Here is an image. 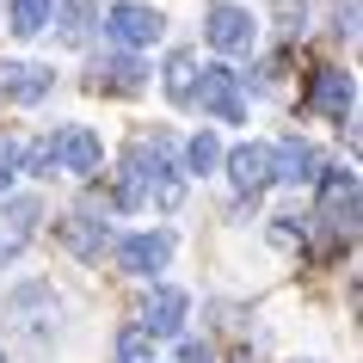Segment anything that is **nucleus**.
I'll use <instances>...</instances> for the list:
<instances>
[{
    "instance_id": "nucleus-11",
    "label": "nucleus",
    "mask_w": 363,
    "mask_h": 363,
    "mask_svg": "<svg viewBox=\"0 0 363 363\" xmlns=\"http://www.w3.org/2000/svg\"><path fill=\"white\" fill-rule=\"evenodd\" d=\"M31 228H38V197H13V203L0 210V265H13L25 252Z\"/></svg>"
},
{
    "instance_id": "nucleus-20",
    "label": "nucleus",
    "mask_w": 363,
    "mask_h": 363,
    "mask_svg": "<svg viewBox=\"0 0 363 363\" xmlns=\"http://www.w3.org/2000/svg\"><path fill=\"white\" fill-rule=\"evenodd\" d=\"M13 167H19V142H13V135H0V191L13 185Z\"/></svg>"
},
{
    "instance_id": "nucleus-21",
    "label": "nucleus",
    "mask_w": 363,
    "mask_h": 363,
    "mask_svg": "<svg viewBox=\"0 0 363 363\" xmlns=\"http://www.w3.org/2000/svg\"><path fill=\"white\" fill-rule=\"evenodd\" d=\"M277 25H284V38H296V31H302V6H296V0H284V13H277Z\"/></svg>"
},
{
    "instance_id": "nucleus-19",
    "label": "nucleus",
    "mask_w": 363,
    "mask_h": 363,
    "mask_svg": "<svg viewBox=\"0 0 363 363\" xmlns=\"http://www.w3.org/2000/svg\"><path fill=\"white\" fill-rule=\"evenodd\" d=\"M117 357L123 363H148V333H142V326H123V333H117Z\"/></svg>"
},
{
    "instance_id": "nucleus-15",
    "label": "nucleus",
    "mask_w": 363,
    "mask_h": 363,
    "mask_svg": "<svg viewBox=\"0 0 363 363\" xmlns=\"http://www.w3.org/2000/svg\"><path fill=\"white\" fill-rule=\"evenodd\" d=\"M86 86H117V93H135V86H142V62L105 56V62H93V68H86Z\"/></svg>"
},
{
    "instance_id": "nucleus-16",
    "label": "nucleus",
    "mask_w": 363,
    "mask_h": 363,
    "mask_svg": "<svg viewBox=\"0 0 363 363\" xmlns=\"http://www.w3.org/2000/svg\"><path fill=\"white\" fill-rule=\"evenodd\" d=\"M216 167H222V142H216L210 130H203V135H191V142L179 148V172L203 179V172H216Z\"/></svg>"
},
{
    "instance_id": "nucleus-5",
    "label": "nucleus",
    "mask_w": 363,
    "mask_h": 363,
    "mask_svg": "<svg viewBox=\"0 0 363 363\" xmlns=\"http://www.w3.org/2000/svg\"><path fill=\"white\" fill-rule=\"evenodd\" d=\"M111 38L123 43V50H148V43L167 38V19L154 13V6H142V0H123V6H111Z\"/></svg>"
},
{
    "instance_id": "nucleus-13",
    "label": "nucleus",
    "mask_w": 363,
    "mask_h": 363,
    "mask_svg": "<svg viewBox=\"0 0 363 363\" xmlns=\"http://www.w3.org/2000/svg\"><path fill=\"white\" fill-rule=\"evenodd\" d=\"M228 179L240 197H259L271 185V148H259V142H240V148L228 154Z\"/></svg>"
},
{
    "instance_id": "nucleus-6",
    "label": "nucleus",
    "mask_w": 363,
    "mask_h": 363,
    "mask_svg": "<svg viewBox=\"0 0 363 363\" xmlns=\"http://www.w3.org/2000/svg\"><path fill=\"white\" fill-rule=\"evenodd\" d=\"M62 247L74 252V259H99V252L111 247V222H105V210L80 203V210L62 222Z\"/></svg>"
},
{
    "instance_id": "nucleus-1",
    "label": "nucleus",
    "mask_w": 363,
    "mask_h": 363,
    "mask_svg": "<svg viewBox=\"0 0 363 363\" xmlns=\"http://www.w3.org/2000/svg\"><path fill=\"white\" fill-rule=\"evenodd\" d=\"M117 197L123 203H142V197H154V203H179V142H172L167 130H148L130 142V160H123V185H117Z\"/></svg>"
},
{
    "instance_id": "nucleus-14",
    "label": "nucleus",
    "mask_w": 363,
    "mask_h": 363,
    "mask_svg": "<svg viewBox=\"0 0 363 363\" xmlns=\"http://www.w3.org/2000/svg\"><path fill=\"white\" fill-rule=\"evenodd\" d=\"M320 172V154L308 148V142H284V148H271V179H284V185H308Z\"/></svg>"
},
{
    "instance_id": "nucleus-18",
    "label": "nucleus",
    "mask_w": 363,
    "mask_h": 363,
    "mask_svg": "<svg viewBox=\"0 0 363 363\" xmlns=\"http://www.w3.org/2000/svg\"><path fill=\"white\" fill-rule=\"evenodd\" d=\"M191 74H197L191 50H172V56H167V93L179 99V105H185V93H191Z\"/></svg>"
},
{
    "instance_id": "nucleus-9",
    "label": "nucleus",
    "mask_w": 363,
    "mask_h": 363,
    "mask_svg": "<svg viewBox=\"0 0 363 363\" xmlns=\"http://www.w3.org/2000/svg\"><path fill=\"white\" fill-rule=\"evenodd\" d=\"M50 86H56V74H50L43 62H25V56L0 62V93H6V99H19V105H38Z\"/></svg>"
},
{
    "instance_id": "nucleus-3",
    "label": "nucleus",
    "mask_w": 363,
    "mask_h": 363,
    "mask_svg": "<svg viewBox=\"0 0 363 363\" xmlns=\"http://www.w3.org/2000/svg\"><path fill=\"white\" fill-rule=\"evenodd\" d=\"M43 148H50V167H68V172H80V179H93V172L105 167V142H99L86 123H62Z\"/></svg>"
},
{
    "instance_id": "nucleus-12",
    "label": "nucleus",
    "mask_w": 363,
    "mask_h": 363,
    "mask_svg": "<svg viewBox=\"0 0 363 363\" xmlns=\"http://www.w3.org/2000/svg\"><path fill=\"white\" fill-rule=\"evenodd\" d=\"M308 111H320V117H333V123H345V117H351V74H339V68H314Z\"/></svg>"
},
{
    "instance_id": "nucleus-7",
    "label": "nucleus",
    "mask_w": 363,
    "mask_h": 363,
    "mask_svg": "<svg viewBox=\"0 0 363 363\" xmlns=\"http://www.w3.org/2000/svg\"><path fill=\"white\" fill-rule=\"evenodd\" d=\"M172 259V234L154 228V234H130L123 247H117V265L130 271V277H154V271H167Z\"/></svg>"
},
{
    "instance_id": "nucleus-17",
    "label": "nucleus",
    "mask_w": 363,
    "mask_h": 363,
    "mask_svg": "<svg viewBox=\"0 0 363 363\" xmlns=\"http://www.w3.org/2000/svg\"><path fill=\"white\" fill-rule=\"evenodd\" d=\"M50 19H56V0H13V31L19 38H38Z\"/></svg>"
},
{
    "instance_id": "nucleus-8",
    "label": "nucleus",
    "mask_w": 363,
    "mask_h": 363,
    "mask_svg": "<svg viewBox=\"0 0 363 363\" xmlns=\"http://www.w3.org/2000/svg\"><path fill=\"white\" fill-rule=\"evenodd\" d=\"M314 179H320V216L351 234L357 228V179H351V172H333V167H320Z\"/></svg>"
},
{
    "instance_id": "nucleus-23",
    "label": "nucleus",
    "mask_w": 363,
    "mask_h": 363,
    "mask_svg": "<svg viewBox=\"0 0 363 363\" xmlns=\"http://www.w3.org/2000/svg\"><path fill=\"white\" fill-rule=\"evenodd\" d=\"M68 6H74V13H86V6H93V0H68Z\"/></svg>"
},
{
    "instance_id": "nucleus-10",
    "label": "nucleus",
    "mask_w": 363,
    "mask_h": 363,
    "mask_svg": "<svg viewBox=\"0 0 363 363\" xmlns=\"http://www.w3.org/2000/svg\"><path fill=\"white\" fill-rule=\"evenodd\" d=\"M185 296H179V289H154L148 302H142V333H148V339H179V333H185Z\"/></svg>"
},
{
    "instance_id": "nucleus-22",
    "label": "nucleus",
    "mask_w": 363,
    "mask_h": 363,
    "mask_svg": "<svg viewBox=\"0 0 363 363\" xmlns=\"http://www.w3.org/2000/svg\"><path fill=\"white\" fill-rule=\"evenodd\" d=\"M179 363H210V345H197V339H185V345H179Z\"/></svg>"
},
{
    "instance_id": "nucleus-4",
    "label": "nucleus",
    "mask_w": 363,
    "mask_h": 363,
    "mask_svg": "<svg viewBox=\"0 0 363 363\" xmlns=\"http://www.w3.org/2000/svg\"><path fill=\"white\" fill-rule=\"evenodd\" d=\"M203 38H210V50H222V56H247L252 50V13L234 6V0H216L210 13H203Z\"/></svg>"
},
{
    "instance_id": "nucleus-2",
    "label": "nucleus",
    "mask_w": 363,
    "mask_h": 363,
    "mask_svg": "<svg viewBox=\"0 0 363 363\" xmlns=\"http://www.w3.org/2000/svg\"><path fill=\"white\" fill-rule=\"evenodd\" d=\"M185 99H197V105L210 117H222V123H240V117H247V93H240V80H234L222 62H216V68H197Z\"/></svg>"
}]
</instances>
